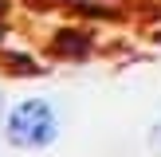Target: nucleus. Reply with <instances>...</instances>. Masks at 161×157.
<instances>
[{"instance_id":"obj_1","label":"nucleus","mask_w":161,"mask_h":157,"mask_svg":"<svg viewBox=\"0 0 161 157\" xmlns=\"http://www.w3.org/2000/svg\"><path fill=\"white\" fill-rule=\"evenodd\" d=\"M63 133V118L59 106L51 98H20L4 110V122H0V138L12 149H24V153H39V149H51Z\"/></svg>"},{"instance_id":"obj_2","label":"nucleus","mask_w":161,"mask_h":157,"mask_svg":"<svg viewBox=\"0 0 161 157\" xmlns=\"http://www.w3.org/2000/svg\"><path fill=\"white\" fill-rule=\"evenodd\" d=\"M146 145H149V149H153V153L161 157V118H157L153 126H149V138H146Z\"/></svg>"},{"instance_id":"obj_3","label":"nucleus","mask_w":161,"mask_h":157,"mask_svg":"<svg viewBox=\"0 0 161 157\" xmlns=\"http://www.w3.org/2000/svg\"><path fill=\"white\" fill-rule=\"evenodd\" d=\"M4 110H8V106H4V98H0V122H4Z\"/></svg>"}]
</instances>
